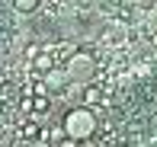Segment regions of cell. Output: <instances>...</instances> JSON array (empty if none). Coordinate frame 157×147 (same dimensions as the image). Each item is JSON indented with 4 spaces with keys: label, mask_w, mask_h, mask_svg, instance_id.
Masks as SVG:
<instances>
[{
    "label": "cell",
    "mask_w": 157,
    "mask_h": 147,
    "mask_svg": "<svg viewBox=\"0 0 157 147\" xmlns=\"http://www.w3.org/2000/svg\"><path fill=\"white\" fill-rule=\"evenodd\" d=\"M48 109H52L48 93H35V96H32V112H35V115H42V112H48Z\"/></svg>",
    "instance_id": "cell-5"
},
{
    "label": "cell",
    "mask_w": 157,
    "mask_h": 147,
    "mask_svg": "<svg viewBox=\"0 0 157 147\" xmlns=\"http://www.w3.org/2000/svg\"><path fill=\"white\" fill-rule=\"evenodd\" d=\"M13 10L23 13V16H29V13L39 10V0H13Z\"/></svg>",
    "instance_id": "cell-6"
},
{
    "label": "cell",
    "mask_w": 157,
    "mask_h": 147,
    "mask_svg": "<svg viewBox=\"0 0 157 147\" xmlns=\"http://www.w3.org/2000/svg\"><path fill=\"white\" fill-rule=\"evenodd\" d=\"M80 3H90V0H80Z\"/></svg>",
    "instance_id": "cell-9"
},
{
    "label": "cell",
    "mask_w": 157,
    "mask_h": 147,
    "mask_svg": "<svg viewBox=\"0 0 157 147\" xmlns=\"http://www.w3.org/2000/svg\"><path fill=\"white\" fill-rule=\"evenodd\" d=\"M64 71H67L71 83H80V86H87V83L96 77V58H93V51H87V48L74 51L67 61H64Z\"/></svg>",
    "instance_id": "cell-2"
},
{
    "label": "cell",
    "mask_w": 157,
    "mask_h": 147,
    "mask_svg": "<svg viewBox=\"0 0 157 147\" xmlns=\"http://www.w3.org/2000/svg\"><path fill=\"white\" fill-rule=\"evenodd\" d=\"M42 80H45V86H48V90L61 93V90H64V86L71 83V77H67V71H64V67H58V64H55V67H52L48 74H42Z\"/></svg>",
    "instance_id": "cell-3"
},
{
    "label": "cell",
    "mask_w": 157,
    "mask_h": 147,
    "mask_svg": "<svg viewBox=\"0 0 157 147\" xmlns=\"http://www.w3.org/2000/svg\"><path fill=\"white\" fill-rule=\"evenodd\" d=\"M55 64H58V61H55L52 51H35V58H32V67H35L39 74H48Z\"/></svg>",
    "instance_id": "cell-4"
},
{
    "label": "cell",
    "mask_w": 157,
    "mask_h": 147,
    "mask_svg": "<svg viewBox=\"0 0 157 147\" xmlns=\"http://www.w3.org/2000/svg\"><path fill=\"white\" fill-rule=\"evenodd\" d=\"M64 131H67V138H74V141H90V138L96 134L99 122H96V112L93 106H74L71 112H64Z\"/></svg>",
    "instance_id": "cell-1"
},
{
    "label": "cell",
    "mask_w": 157,
    "mask_h": 147,
    "mask_svg": "<svg viewBox=\"0 0 157 147\" xmlns=\"http://www.w3.org/2000/svg\"><path fill=\"white\" fill-rule=\"evenodd\" d=\"M99 99H103V90L93 86V80H90V83H87V93H83V102H87V106H96Z\"/></svg>",
    "instance_id": "cell-7"
},
{
    "label": "cell",
    "mask_w": 157,
    "mask_h": 147,
    "mask_svg": "<svg viewBox=\"0 0 157 147\" xmlns=\"http://www.w3.org/2000/svg\"><path fill=\"white\" fill-rule=\"evenodd\" d=\"M23 138H26V141H35V138H39V125H26V128H23Z\"/></svg>",
    "instance_id": "cell-8"
}]
</instances>
